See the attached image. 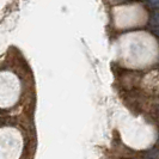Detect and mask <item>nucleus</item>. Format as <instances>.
Here are the masks:
<instances>
[{
    "label": "nucleus",
    "instance_id": "2",
    "mask_svg": "<svg viewBox=\"0 0 159 159\" xmlns=\"http://www.w3.org/2000/svg\"><path fill=\"white\" fill-rule=\"evenodd\" d=\"M151 25H152V28H154V26H159V13H158V15L152 16Z\"/></svg>",
    "mask_w": 159,
    "mask_h": 159
},
{
    "label": "nucleus",
    "instance_id": "1",
    "mask_svg": "<svg viewBox=\"0 0 159 159\" xmlns=\"http://www.w3.org/2000/svg\"><path fill=\"white\" fill-rule=\"evenodd\" d=\"M146 5L148 7L153 8V10H158L159 8V0H152V1H147Z\"/></svg>",
    "mask_w": 159,
    "mask_h": 159
},
{
    "label": "nucleus",
    "instance_id": "3",
    "mask_svg": "<svg viewBox=\"0 0 159 159\" xmlns=\"http://www.w3.org/2000/svg\"><path fill=\"white\" fill-rule=\"evenodd\" d=\"M152 30H153V32H154L157 36H159V26H154V28H152Z\"/></svg>",
    "mask_w": 159,
    "mask_h": 159
},
{
    "label": "nucleus",
    "instance_id": "4",
    "mask_svg": "<svg viewBox=\"0 0 159 159\" xmlns=\"http://www.w3.org/2000/svg\"><path fill=\"white\" fill-rule=\"evenodd\" d=\"M146 159H147V158H146Z\"/></svg>",
    "mask_w": 159,
    "mask_h": 159
}]
</instances>
